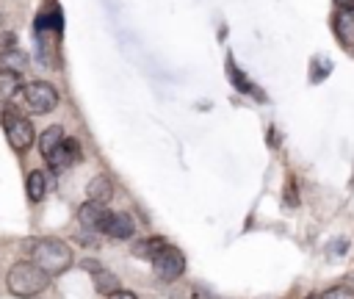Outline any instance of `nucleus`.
<instances>
[{
  "mask_svg": "<svg viewBox=\"0 0 354 299\" xmlns=\"http://www.w3.org/2000/svg\"><path fill=\"white\" fill-rule=\"evenodd\" d=\"M33 260L50 274V277H58L64 271H69V266L75 263V255H72V246L61 238H41L33 244Z\"/></svg>",
  "mask_w": 354,
  "mask_h": 299,
  "instance_id": "nucleus-2",
  "label": "nucleus"
},
{
  "mask_svg": "<svg viewBox=\"0 0 354 299\" xmlns=\"http://www.w3.org/2000/svg\"><path fill=\"white\" fill-rule=\"evenodd\" d=\"M152 269H155V277L160 280V282H174V280H180L183 277V271H185V257H183V252L177 249V246H163L155 257H152Z\"/></svg>",
  "mask_w": 354,
  "mask_h": 299,
  "instance_id": "nucleus-5",
  "label": "nucleus"
},
{
  "mask_svg": "<svg viewBox=\"0 0 354 299\" xmlns=\"http://www.w3.org/2000/svg\"><path fill=\"white\" fill-rule=\"evenodd\" d=\"M332 25H335V36H337V42H340L343 47H354V6H343V8H337Z\"/></svg>",
  "mask_w": 354,
  "mask_h": 299,
  "instance_id": "nucleus-8",
  "label": "nucleus"
},
{
  "mask_svg": "<svg viewBox=\"0 0 354 299\" xmlns=\"http://www.w3.org/2000/svg\"><path fill=\"white\" fill-rule=\"evenodd\" d=\"M3 130H6L8 144H11L17 152H25V150L36 141V133H33L30 119H25L22 114H17V111H11V108L3 114Z\"/></svg>",
  "mask_w": 354,
  "mask_h": 299,
  "instance_id": "nucleus-4",
  "label": "nucleus"
},
{
  "mask_svg": "<svg viewBox=\"0 0 354 299\" xmlns=\"http://www.w3.org/2000/svg\"><path fill=\"white\" fill-rule=\"evenodd\" d=\"M6 285L14 296L30 299V296L44 293V288L50 285V274L36 260H19V263L11 266V271L6 277Z\"/></svg>",
  "mask_w": 354,
  "mask_h": 299,
  "instance_id": "nucleus-1",
  "label": "nucleus"
},
{
  "mask_svg": "<svg viewBox=\"0 0 354 299\" xmlns=\"http://www.w3.org/2000/svg\"><path fill=\"white\" fill-rule=\"evenodd\" d=\"M111 216H113V210L105 208V202H97V199H86L80 205V210H77V221L86 230H97V233H105Z\"/></svg>",
  "mask_w": 354,
  "mask_h": 299,
  "instance_id": "nucleus-7",
  "label": "nucleus"
},
{
  "mask_svg": "<svg viewBox=\"0 0 354 299\" xmlns=\"http://www.w3.org/2000/svg\"><path fill=\"white\" fill-rule=\"evenodd\" d=\"M285 205H288V208H296V205H299V199H296V188H293V183H288V188H285Z\"/></svg>",
  "mask_w": 354,
  "mask_h": 299,
  "instance_id": "nucleus-19",
  "label": "nucleus"
},
{
  "mask_svg": "<svg viewBox=\"0 0 354 299\" xmlns=\"http://www.w3.org/2000/svg\"><path fill=\"white\" fill-rule=\"evenodd\" d=\"M227 69H230V80L235 83V89H241V91H254V94H257V89H254V86H252V83H249V80H246V78H243V75L235 69L232 58L227 61ZM257 97H260V94H257Z\"/></svg>",
  "mask_w": 354,
  "mask_h": 299,
  "instance_id": "nucleus-17",
  "label": "nucleus"
},
{
  "mask_svg": "<svg viewBox=\"0 0 354 299\" xmlns=\"http://www.w3.org/2000/svg\"><path fill=\"white\" fill-rule=\"evenodd\" d=\"M28 66V53L19 47H6L0 50V75H22Z\"/></svg>",
  "mask_w": 354,
  "mask_h": 299,
  "instance_id": "nucleus-9",
  "label": "nucleus"
},
{
  "mask_svg": "<svg viewBox=\"0 0 354 299\" xmlns=\"http://www.w3.org/2000/svg\"><path fill=\"white\" fill-rule=\"evenodd\" d=\"M105 299H138L133 291H113V293H108Z\"/></svg>",
  "mask_w": 354,
  "mask_h": 299,
  "instance_id": "nucleus-20",
  "label": "nucleus"
},
{
  "mask_svg": "<svg viewBox=\"0 0 354 299\" xmlns=\"http://www.w3.org/2000/svg\"><path fill=\"white\" fill-rule=\"evenodd\" d=\"M64 138H66V136H64V127H61V125H50V127L36 138V141H39V152L47 158V155H50V152H53Z\"/></svg>",
  "mask_w": 354,
  "mask_h": 299,
  "instance_id": "nucleus-13",
  "label": "nucleus"
},
{
  "mask_svg": "<svg viewBox=\"0 0 354 299\" xmlns=\"http://www.w3.org/2000/svg\"><path fill=\"white\" fill-rule=\"evenodd\" d=\"M163 246H166V241H163V238H144V241H136L133 255H136V257H147V260L152 263V257H155Z\"/></svg>",
  "mask_w": 354,
  "mask_h": 299,
  "instance_id": "nucleus-14",
  "label": "nucleus"
},
{
  "mask_svg": "<svg viewBox=\"0 0 354 299\" xmlns=\"http://www.w3.org/2000/svg\"><path fill=\"white\" fill-rule=\"evenodd\" d=\"M80 161H83V152H80L77 138H72V136H66V138L47 155V166H50L53 172H66V169H72V166L80 163Z\"/></svg>",
  "mask_w": 354,
  "mask_h": 299,
  "instance_id": "nucleus-6",
  "label": "nucleus"
},
{
  "mask_svg": "<svg viewBox=\"0 0 354 299\" xmlns=\"http://www.w3.org/2000/svg\"><path fill=\"white\" fill-rule=\"evenodd\" d=\"M19 94H22L25 105H28L33 114H50V111H55V105H58V91H55V86H50V83H44V80H30V83H25V86L19 89Z\"/></svg>",
  "mask_w": 354,
  "mask_h": 299,
  "instance_id": "nucleus-3",
  "label": "nucleus"
},
{
  "mask_svg": "<svg viewBox=\"0 0 354 299\" xmlns=\"http://www.w3.org/2000/svg\"><path fill=\"white\" fill-rule=\"evenodd\" d=\"M86 194H88V199H97V202H111V197H113V180H111L108 174H97V177L88 183Z\"/></svg>",
  "mask_w": 354,
  "mask_h": 299,
  "instance_id": "nucleus-11",
  "label": "nucleus"
},
{
  "mask_svg": "<svg viewBox=\"0 0 354 299\" xmlns=\"http://www.w3.org/2000/svg\"><path fill=\"white\" fill-rule=\"evenodd\" d=\"M133 233H136L133 216L113 210V216H111V221H108V227H105V235H108V238H116V241H124V238H133Z\"/></svg>",
  "mask_w": 354,
  "mask_h": 299,
  "instance_id": "nucleus-10",
  "label": "nucleus"
},
{
  "mask_svg": "<svg viewBox=\"0 0 354 299\" xmlns=\"http://www.w3.org/2000/svg\"><path fill=\"white\" fill-rule=\"evenodd\" d=\"M307 299H354V288H348V285H335V288H329V291H324V293H313V296H307Z\"/></svg>",
  "mask_w": 354,
  "mask_h": 299,
  "instance_id": "nucleus-16",
  "label": "nucleus"
},
{
  "mask_svg": "<svg viewBox=\"0 0 354 299\" xmlns=\"http://www.w3.org/2000/svg\"><path fill=\"white\" fill-rule=\"evenodd\" d=\"M94 288L108 296V293L119 291V277L111 274V271H105V269H97V271H94Z\"/></svg>",
  "mask_w": 354,
  "mask_h": 299,
  "instance_id": "nucleus-15",
  "label": "nucleus"
},
{
  "mask_svg": "<svg viewBox=\"0 0 354 299\" xmlns=\"http://www.w3.org/2000/svg\"><path fill=\"white\" fill-rule=\"evenodd\" d=\"M346 252H348V238H335V241L326 244V257L329 260H340V257H346Z\"/></svg>",
  "mask_w": 354,
  "mask_h": 299,
  "instance_id": "nucleus-18",
  "label": "nucleus"
},
{
  "mask_svg": "<svg viewBox=\"0 0 354 299\" xmlns=\"http://www.w3.org/2000/svg\"><path fill=\"white\" fill-rule=\"evenodd\" d=\"M335 3H337L340 8H343V6H354V0H335Z\"/></svg>",
  "mask_w": 354,
  "mask_h": 299,
  "instance_id": "nucleus-21",
  "label": "nucleus"
},
{
  "mask_svg": "<svg viewBox=\"0 0 354 299\" xmlns=\"http://www.w3.org/2000/svg\"><path fill=\"white\" fill-rule=\"evenodd\" d=\"M25 191H28V199H30V202H41V199H44V194H47V177H44L41 169H33V172L28 174Z\"/></svg>",
  "mask_w": 354,
  "mask_h": 299,
  "instance_id": "nucleus-12",
  "label": "nucleus"
}]
</instances>
